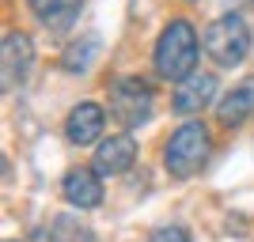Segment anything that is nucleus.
<instances>
[{
  "instance_id": "f257e3e1",
  "label": "nucleus",
  "mask_w": 254,
  "mask_h": 242,
  "mask_svg": "<svg viewBox=\"0 0 254 242\" xmlns=\"http://www.w3.org/2000/svg\"><path fill=\"white\" fill-rule=\"evenodd\" d=\"M152 61L163 80H186L190 72H197V31L186 19H171L156 38Z\"/></svg>"
},
{
  "instance_id": "f03ea898",
  "label": "nucleus",
  "mask_w": 254,
  "mask_h": 242,
  "mask_svg": "<svg viewBox=\"0 0 254 242\" xmlns=\"http://www.w3.org/2000/svg\"><path fill=\"white\" fill-rule=\"evenodd\" d=\"M209 151H212V137L205 121H182L163 144V167L171 178H190L209 163Z\"/></svg>"
},
{
  "instance_id": "7ed1b4c3",
  "label": "nucleus",
  "mask_w": 254,
  "mask_h": 242,
  "mask_svg": "<svg viewBox=\"0 0 254 242\" xmlns=\"http://www.w3.org/2000/svg\"><path fill=\"white\" fill-rule=\"evenodd\" d=\"M205 53L220 68H235V64L247 61V53H251V27H247V19L239 11H224L220 19L209 23V31H205Z\"/></svg>"
},
{
  "instance_id": "20e7f679",
  "label": "nucleus",
  "mask_w": 254,
  "mask_h": 242,
  "mask_svg": "<svg viewBox=\"0 0 254 242\" xmlns=\"http://www.w3.org/2000/svg\"><path fill=\"white\" fill-rule=\"evenodd\" d=\"M110 114L122 129H137L152 117V87L140 76H122L110 91Z\"/></svg>"
},
{
  "instance_id": "39448f33",
  "label": "nucleus",
  "mask_w": 254,
  "mask_h": 242,
  "mask_svg": "<svg viewBox=\"0 0 254 242\" xmlns=\"http://www.w3.org/2000/svg\"><path fill=\"white\" fill-rule=\"evenodd\" d=\"M31 61H34L31 38L19 34V31H8L4 42H0V87H4V91H15V87L27 80V72H31Z\"/></svg>"
},
{
  "instance_id": "423d86ee",
  "label": "nucleus",
  "mask_w": 254,
  "mask_h": 242,
  "mask_svg": "<svg viewBox=\"0 0 254 242\" xmlns=\"http://www.w3.org/2000/svg\"><path fill=\"white\" fill-rule=\"evenodd\" d=\"M133 163H137V140L129 137V133H118V137L99 140L91 170H95L99 178H114V174H126Z\"/></svg>"
},
{
  "instance_id": "0eeeda50",
  "label": "nucleus",
  "mask_w": 254,
  "mask_h": 242,
  "mask_svg": "<svg viewBox=\"0 0 254 242\" xmlns=\"http://www.w3.org/2000/svg\"><path fill=\"white\" fill-rule=\"evenodd\" d=\"M216 91H220V84H216V76L212 72H190L186 80H179V87H175V110L186 117H197L205 110V106L216 98Z\"/></svg>"
},
{
  "instance_id": "6e6552de",
  "label": "nucleus",
  "mask_w": 254,
  "mask_h": 242,
  "mask_svg": "<svg viewBox=\"0 0 254 242\" xmlns=\"http://www.w3.org/2000/svg\"><path fill=\"white\" fill-rule=\"evenodd\" d=\"M103 106L99 102H80L68 110V121H64V137L72 140L76 147H87V144H95L99 137H103Z\"/></svg>"
},
{
  "instance_id": "1a4fd4ad",
  "label": "nucleus",
  "mask_w": 254,
  "mask_h": 242,
  "mask_svg": "<svg viewBox=\"0 0 254 242\" xmlns=\"http://www.w3.org/2000/svg\"><path fill=\"white\" fill-rule=\"evenodd\" d=\"M61 193H64V200H68L72 208H80V212L103 204V182H99L95 170H84V167H76V170L64 174Z\"/></svg>"
},
{
  "instance_id": "9d476101",
  "label": "nucleus",
  "mask_w": 254,
  "mask_h": 242,
  "mask_svg": "<svg viewBox=\"0 0 254 242\" xmlns=\"http://www.w3.org/2000/svg\"><path fill=\"white\" fill-rule=\"evenodd\" d=\"M254 114V76L243 80V84H235L228 95L216 102V121L224 129H239L243 121H251Z\"/></svg>"
},
{
  "instance_id": "9b49d317",
  "label": "nucleus",
  "mask_w": 254,
  "mask_h": 242,
  "mask_svg": "<svg viewBox=\"0 0 254 242\" xmlns=\"http://www.w3.org/2000/svg\"><path fill=\"white\" fill-rule=\"evenodd\" d=\"M80 11H84V0H53V4L42 11V15H38V19H42L50 31L64 34V31H72V27H76Z\"/></svg>"
},
{
  "instance_id": "f8f14e48",
  "label": "nucleus",
  "mask_w": 254,
  "mask_h": 242,
  "mask_svg": "<svg viewBox=\"0 0 254 242\" xmlns=\"http://www.w3.org/2000/svg\"><path fill=\"white\" fill-rule=\"evenodd\" d=\"M99 49H103L99 34H87V38H80L72 49H64V68H68V72H87V68L95 64Z\"/></svg>"
},
{
  "instance_id": "ddd939ff",
  "label": "nucleus",
  "mask_w": 254,
  "mask_h": 242,
  "mask_svg": "<svg viewBox=\"0 0 254 242\" xmlns=\"http://www.w3.org/2000/svg\"><path fill=\"white\" fill-rule=\"evenodd\" d=\"M148 242H190V231L182 223H167V227H156L148 235Z\"/></svg>"
},
{
  "instance_id": "4468645a",
  "label": "nucleus",
  "mask_w": 254,
  "mask_h": 242,
  "mask_svg": "<svg viewBox=\"0 0 254 242\" xmlns=\"http://www.w3.org/2000/svg\"><path fill=\"white\" fill-rule=\"evenodd\" d=\"M50 4H53V0H27V8H31L34 15H42V11L50 8Z\"/></svg>"
},
{
  "instance_id": "2eb2a0df",
  "label": "nucleus",
  "mask_w": 254,
  "mask_h": 242,
  "mask_svg": "<svg viewBox=\"0 0 254 242\" xmlns=\"http://www.w3.org/2000/svg\"><path fill=\"white\" fill-rule=\"evenodd\" d=\"M247 4H254V0H224V8H228V11H239V8H247Z\"/></svg>"
},
{
  "instance_id": "dca6fc26",
  "label": "nucleus",
  "mask_w": 254,
  "mask_h": 242,
  "mask_svg": "<svg viewBox=\"0 0 254 242\" xmlns=\"http://www.w3.org/2000/svg\"><path fill=\"white\" fill-rule=\"evenodd\" d=\"M190 4H197V0H190Z\"/></svg>"
}]
</instances>
